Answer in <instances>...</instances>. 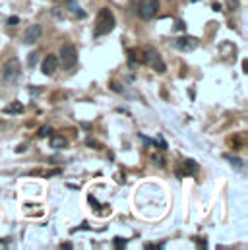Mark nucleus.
I'll return each mask as SVG.
<instances>
[{
    "instance_id": "0eeeda50",
    "label": "nucleus",
    "mask_w": 248,
    "mask_h": 250,
    "mask_svg": "<svg viewBox=\"0 0 248 250\" xmlns=\"http://www.w3.org/2000/svg\"><path fill=\"white\" fill-rule=\"evenodd\" d=\"M196 45H198V41L194 37H179V39H175V47L179 51H192V49H196Z\"/></svg>"
},
{
    "instance_id": "393cba45",
    "label": "nucleus",
    "mask_w": 248,
    "mask_h": 250,
    "mask_svg": "<svg viewBox=\"0 0 248 250\" xmlns=\"http://www.w3.org/2000/svg\"><path fill=\"white\" fill-rule=\"evenodd\" d=\"M61 249H64V250H70V249H72V245H70V243H64V245H62Z\"/></svg>"
},
{
    "instance_id": "f257e3e1",
    "label": "nucleus",
    "mask_w": 248,
    "mask_h": 250,
    "mask_svg": "<svg viewBox=\"0 0 248 250\" xmlns=\"http://www.w3.org/2000/svg\"><path fill=\"white\" fill-rule=\"evenodd\" d=\"M20 76H21V66H20V61H18V59H10V61L4 62L2 70H0V80H2V83L14 85V83L20 80Z\"/></svg>"
},
{
    "instance_id": "f8f14e48",
    "label": "nucleus",
    "mask_w": 248,
    "mask_h": 250,
    "mask_svg": "<svg viewBox=\"0 0 248 250\" xmlns=\"http://www.w3.org/2000/svg\"><path fill=\"white\" fill-rule=\"evenodd\" d=\"M185 169H188V173H190V175H194V173L198 171V163H196V161H192V159H188V161L185 163Z\"/></svg>"
},
{
    "instance_id": "20e7f679",
    "label": "nucleus",
    "mask_w": 248,
    "mask_h": 250,
    "mask_svg": "<svg viewBox=\"0 0 248 250\" xmlns=\"http://www.w3.org/2000/svg\"><path fill=\"white\" fill-rule=\"evenodd\" d=\"M159 10V0H140V6H138V14L142 20H151L155 18Z\"/></svg>"
},
{
    "instance_id": "423d86ee",
    "label": "nucleus",
    "mask_w": 248,
    "mask_h": 250,
    "mask_svg": "<svg viewBox=\"0 0 248 250\" xmlns=\"http://www.w3.org/2000/svg\"><path fill=\"white\" fill-rule=\"evenodd\" d=\"M57 68H59V59L55 57V55H49L43 64H41V70H43V74L45 76H53L55 72H57Z\"/></svg>"
},
{
    "instance_id": "b1692460",
    "label": "nucleus",
    "mask_w": 248,
    "mask_h": 250,
    "mask_svg": "<svg viewBox=\"0 0 248 250\" xmlns=\"http://www.w3.org/2000/svg\"><path fill=\"white\" fill-rule=\"evenodd\" d=\"M53 14H55V18H57V20H61V10H59V8H55V10H53Z\"/></svg>"
},
{
    "instance_id": "aec40b11",
    "label": "nucleus",
    "mask_w": 248,
    "mask_h": 250,
    "mask_svg": "<svg viewBox=\"0 0 248 250\" xmlns=\"http://www.w3.org/2000/svg\"><path fill=\"white\" fill-rule=\"evenodd\" d=\"M111 87H113V89H115L117 93H123V87H121V85H119L117 82H113V83H111Z\"/></svg>"
},
{
    "instance_id": "6ab92c4d",
    "label": "nucleus",
    "mask_w": 248,
    "mask_h": 250,
    "mask_svg": "<svg viewBox=\"0 0 248 250\" xmlns=\"http://www.w3.org/2000/svg\"><path fill=\"white\" fill-rule=\"evenodd\" d=\"M128 57H130V66L134 68V66H136V57H134V51H130V53H128Z\"/></svg>"
},
{
    "instance_id": "f03ea898",
    "label": "nucleus",
    "mask_w": 248,
    "mask_h": 250,
    "mask_svg": "<svg viewBox=\"0 0 248 250\" xmlns=\"http://www.w3.org/2000/svg\"><path fill=\"white\" fill-rule=\"evenodd\" d=\"M115 27V16L109 8H103L99 14H97V20H95V33L97 35H107L111 33Z\"/></svg>"
},
{
    "instance_id": "7ed1b4c3",
    "label": "nucleus",
    "mask_w": 248,
    "mask_h": 250,
    "mask_svg": "<svg viewBox=\"0 0 248 250\" xmlns=\"http://www.w3.org/2000/svg\"><path fill=\"white\" fill-rule=\"evenodd\" d=\"M78 62V51L74 45H62L61 47V55H59V64H62V68L70 70L74 68Z\"/></svg>"
},
{
    "instance_id": "6e6552de",
    "label": "nucleus",
    "mask_w": 248,
    "mask_h": 250,
    "mask_svg": "<svg viewBox=\"0 0 248 250\" xmlns=\"http://www.w3.org/2000/svg\"><path fill=\"white\" fill-rule=\"evenodd\" d=\"M49 144H51L53 149H62V147H66V138H62V136H51Z\"/></svg>"
},
{
    "instance_id": "ddd939ff",
    "label": "nucleus",
    "mask_w": 248,
    "mask_h": 250,
    "mask_svg": "<svg viewBox=\"0 0 248 250\" xmlns=\"http://www.w3.org/2000/svg\"><path fill=\"white\" fill-rule=\"evenodd\" d=\"M21 111H23L21 103H12V105L6 107V113H21Z\"/></svg>"
},
{
    "instance_id": "a211bd4d",
    "label": "nucleus",
    "mask_w": 248,
    "mask_h": 250,
    "mask_svg": "<svg viewBox=\"0 0 248 250\" xmlns=\"http://www.w3.org/2000/svg\"><path fill=\"white\" fill-rule=\"evenodd\" d=\"M155 144H157V146H159L161 149H167V142H165V140H163L161 136H157V138H155Z\"/></svg>"
},
{
    "instance_id": "39448f33",
    "label": "nucleus",
    "mask_w": 248,
    "mask_h": 250,
    "mask_svg": "<svg viewBox=\"0 0 248 250\" xmlns=\"http://www.w3.org/2000/svg\"><path fill=\"white\" fill-rule=\"evenodd\" d=\"M41 35H43V27L41 25H29L25 31H23V43L25 45H33V43H37L39 39H41Z\"/></svg>"
},
{
    "instance_id": "dca6fc26",
    "label": "nucleus",
    "mask_w": 248,
    "mask_h": 250,
    "mask_svg": "<svg viewBox=\"0 0 248 250\" xmlns=\"http://www.w3.org/2000/svg\"><path fill=\"white\" fill-rule=\"evenodd\" d=\"M225 159H227V161H231V163H233L235 167H239V169L243 167V161H241L239 157H233V155H225Z\"/></svg>"
},
{
    "instance_id": "9b49d317",
    "label": "nucleus",
    "mask_w": 248,
    "mask_h": 250,
    "mask_svg": "<svg viewBox=\"0 0 248 250\" xmlns=\"http://www.w3.org/2000/svg\"><path fill=\"white\" fill-rule=\"evenodd\" d=\"M51 134H53V128H51L49 125L41 126V128H39V132H37V136H39V138H47V136H51Z\"/></svg>"
},
{
    "instance_id": "a878e982",
    "label": "nucleus",
    "mask_w": 248,
    "mask_h": 250,
    "mask_svg": "<svg viewBox=\"0 0 248 250\" xmlns=\"http://www.w3.org/2000/svg\"><path fill=\"white\" fill-rule=\"evenodd\" d=\"M243 70L248 72V61H243Z\"/></svg>"
},
{
    "instance_id": "2eb2a0df",
    "label": "nucleus",
    "mask_w": 248,
    "mask_h": 250,
    "mask_svg": "<svg viewBox=\"0 0 248 250\" xmlns=\"http://www.w3.org/2000/svg\"><path fill=\"white\" fill-rule=\"evenodd\" d=\"M151 66H153V68H155L157 72H165V64L161 62V57H157V59H155V61L151 62Z\"/></svg>"
},
{
    "instance_id": "9d476101",
    "label": "nucleus",
    "mask_w": 248,
    "mask_h": 250,
    "mask_svg": "<svg viewBox=\"0 0 248 250\" xmlns=\"http://www.w3.org/2000/svg\"><path fill=\"white\" fill-rule=\"evenodd\" d=\"M37 62H39V51H33L29 55V59H27V64H29V68H35Z\"/></svg>"
},
{
    "instance_id": "f3484780",
    "label": "nucleus",
    "mask_w": 248,
    "mask_h": 250,
    "mask_svg": "<svg viewBox=\"0 0 248 250\" xmlns=\"http://www.w3.org/2000/svg\"><path fill=\"white\" fill-rule=\"evenodd\" d=\"M113 245H115V249H119V250L126 249V241H124V239H119V237L113 241Z\"/></svg>"
},
{
    "instance_id": "4be33fe9",
    "label": "nucleus",
    "mask_w": 248,
    "mask_h": 250,
    "mask_svg": "<svg viewBox=\"0 0 248 250\" xmlns=\"http://www.w3.org/2000/svg\"><path fill=\"white\" fill-rule=\"evenodd\" d=\"M18 21H20V20H18L16 16H12V18H8V25H16Z\"/></svg>"
},
{
    "instance_id": "412c9836",
    "label": "nucleus",
    "mask_w": 248,
    "mask_h": 250,
    "mask_svg": "<svg viewBox=\"0 0 248 250\" xmlns=\"http://www.w3.org/2000/svg\"><path fill=\"white\" fill-rule=\"evenodd\" d=\"M89 206H91V208H95V209H99V204L95 202V198H93V196H89Z\"/></svg>"
},
{
    "instance_id": "4468645a",
    "label": "nucleus",
    "mask_w": 248,
    "mask_h": 250,
    "mask_svg": "<svg viewBox=\"0 0 248 250\" xmlns=\"http://www.w3.org/2000/svg\"><path fill=\"white\" fill-rule=\"evenodd\" d=\"M151 161H153L155 165H159V167H165V159H163L161 153H153V155H151Z\"/></svg>"
},
{
    "instance_id": "1a4fd4ad",
    "label": "nucleus",
    "mask_w": 248,
    "mask_h": 250,
    "mask_svg": "<svg viewBox=\"0 0 248 250\" xmlns=\"http://www.w3.org/2000/svg\"><path fill=\"white\" fill-rule=\"evenodd\" d=\"M157 57H159V53H157L155 49H145V51H144V61L147 64H151Z\"/></svg>"
},
{
    "instance_id": "5701e85b",
    "label": "nucleus",
    "mask_w": 248,
    "mask_h": 250,
    "mask_svg": "<svg viewBox=\"0 0 248 250\" xmlns=\"http://www.w3.org/2000/svg\"><path fill=\"white\" fill-rule=\"evenodd\" d=\"M87 146H89V147H99V144L93 142V140H87Z\"/></svg>"
}]
</instances>
